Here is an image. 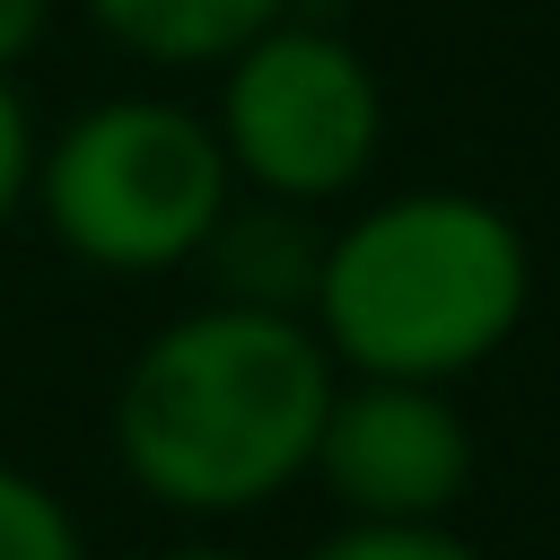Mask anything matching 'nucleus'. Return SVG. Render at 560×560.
Segmentation results:
<instances>
[{"mask_svg": "<svg viewBox=\"0 0 560 560\" xmlns=\"http://www.w3.org/2000/svg\"><path fill=\"white\" fill-rule=\"evenodd\" d=\"M341 368L306 315L192 306L158 324L114 385L122 481L166 516H254L306 481Z\"/></svg>", "mask_w": 560, "mask_h": 560, "instance_id": "obj_1", "label": "nucleus"}, {"mask_svg": "<svg viewBox=\"0 0 560 560\" xmlns=\"http://www.w3.org/2000/svg\"><path fill=\"white\" fill-rule=\"evenodd\" d=\"M534 306V245L481 192H385L324 236L315 271V341L341 376H411L455 385L516 341Z\"/></svg>", "mask_w": 560, "mask_h": 560, "instance_id": "obj_2", "label": "nucleus"}, {"mask_svg": "<svg viewBox=\"0 0 560 560\" xmlns=\"http://www.w3.org/2000/svg\"><path fill=\"white\" fill-rule=\"evenodd\" d=\"M26 201L79 271L158 280L201 254V236L236 201V175L210 114L175 96H96L52 140H35Z\"/></svg>", "mask_w": 560, "mask_h": 560, "instance_id": "obj_3", "label": "nucleus"}, {"mask_svg": "<svg viewBox=\"0 0 560 560\" xmlns=\"http://www.w3.org/2000/svg\"><path fill=\"white\" fill-rule=\"evenodd\" d=\"M210 131L245 192L324 210V201L359 192L385 149V79L350 35L271 18L254 44H236L219 61Z\"/></svg>", "mask_w": 560, "mask_h": 560, "instance_id": "obj_4", "label": "nucleus"}, {"mask_svg": "<svg viewBox=\"0 0 560 560\" xmlns=\"http://www.w3.org/2000/svg\"><path fill=\"white\" fill-rule=\"evenodd\" d=\"M306 481H324V499L341 516H368V525L455 516V499L472 490V420L455 411L446 385L341 376L324 402Z\"/></svg>", "mask_w": 560, "mask_h": 560, "instance_id": "obj_5", "label": "nucleus"}, {"mask_svg": "<svg viewBox=\"0 0 560 560\" xmlns=\"http://www.w3.org/2000/svg\"><path fill=\"white\" fill-rule=\"evenodd\" d=\"M324 236L306 201H271V192H245L219 210V228L201 236V271H210V298L228 306H262V315H306L315 306V271H324Z\"/></svg>", "mask_w": 560, "mask_h": 560, "instance_id": "obj_6", "label": "nucleus"}, {"mask_svg": "<svg viewBox=\"0 0 560 560\" xmlns=\"http://www.w3.org/2000/svg\"><path fill=\"white\" fill-rule=\"evenodd\" d=\"M79 9L131 61H158V70H219L236 44L289 18V0H79Z\"/></svg>", "mask_w": 560, "mask_h": 560, "instance_id": "obj_7", "label": "nucleus"}, {"mask_svg": "<svg viewBox=\"0 0 560 560\" xmlns=\"http://www.w3.org/2000/svg\"><path fill=\"white\" fill-rule=\"evenodd\" d=\"M0 560H88V534L52 481L0 455Z\"/></svg>", "mask_w": 560, "mask_h": 560, "instance_id": "obj_8", "label": "nucleus"}, {"mask_svg": "<svg viewBox=\"0 0 560 560\" xmlns=\"http://www.w3.org/2000/svg\"><path fill=\"white\" fill-rule=\"evenodd\" d=\"M306 560H481L446 516H429V525H368V516H350V525H332Z\"/></svg>", "mask_w": 560, "mask_h": 560, "instance_id": "obj_9", "label": "nucleus"}, {"mask_svg": "<svg viewBox=\"0 0 560 560\" xmlns=\"http://www.w3.org/2000/svg\"><path fill=\"white\" fill-rule=\"evenodd\" d=\"M26 184H35V114H26L18 79L0 70V228L26 210Z\"/></svg>", "mask_w": 560, "mask_h": 560, "instance_id": "obj_10", "label": "nucleus"}, {"mask_svg": "<svg viewBox=\"0 0 560 560\" xmlns=\"http://www.w3.org/2000/svg\"><path fill=\"white\" fill-rule=\"evenodd\" d=\"M52 35V0H0V70L18 79V61H35Z\"/></svg>", "mask_w": 560, "mask_h": 560, "instance_id": "obj_11", "label": "nucleus"}, {"mask_svg": "<svg viewBox=\"0 0 560 560\" xmlns=\"http://www.w3.org/2000/svg\"><path fill=\"white\" fill-rule=\"evenodd\" d=\"M149 560H254V551H236V542H166Z\"/></svg>", "mask_w": 560, "mask_h": 560, "instance_id": "obj_12", "label": "nucleus"}]
</instances>
